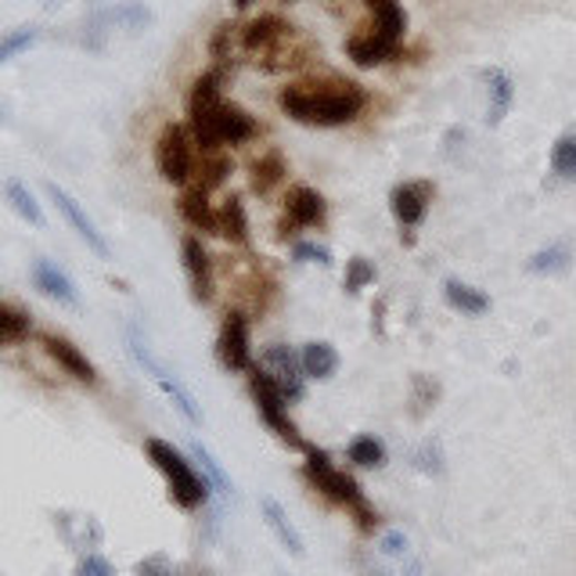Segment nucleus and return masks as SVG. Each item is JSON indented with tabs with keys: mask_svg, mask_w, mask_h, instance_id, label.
Wrapping results in <instances>:
<instances>
[{
	"mask_svg": "<svg viewBox=\"0 0 576 576\" xmlns=\"http://www.w3.org/2000/svg\"><path fill=\"white\" fill-rule=\"evenodd\" d=\"M278 105L285 115L307 126H342L368 105L357 83H328V86H285Z\"/></svg>",
	"mask_w": 576,
	"mask_h": 576,
	"instance_id": "f257e3e1",
	"label": "nucleus"
},
{
	"mask_svg": "<svg viewBox=\"0 0 576 576\" xmlns=\"http://www.w3.org/2000/svg\"><path fill=\"white\" fill-rule=\"evenodd\" d=\"M302 475H307V480L321 490L328 501H336V504H342L346 512H353L360 529H374L379 515L371 512V504L364 501V494H360L357 480H350V475L331 465L325 451H307V465H302Z\"/></svg>",
	"mask_w": 576,
	"mask_h": 576,
	"instance_id": "f03ea898",
	"label": "nucleus"
},
{
	"mask_svg": "<svg viewBox=\"0 0 576 576\" xmlns=\"http://www.w3.org/2000/svg\"><path fill=\"white\" fill-rule=\"evenodd\" d=\"M144 451H148V461L166 475V486H169V497L181 504V508H198V504H206L209 497V483L202 480V475L192 469V461H184V454L177 446H169L166 440H148L144 443Z\"/></svg>",
	"mask_w": 576,
	"mask_h": 576,
	"instance_id": "7ed1b4c3",
	"label": "nucleus"
},
{
	"mask_svg": "<svg viewBox=\"0 0 576 576\" xmlns=\"http://www.w3.org/2000/svg\"><path fill=\"white\" fill-rule=\"evenodd\" d=\"M126 346H130V353H134L137 364L155 379V385L163 389V393L173 400V408H177L192 425H198V422H202V411H198L195 393H192V389H187V385L177 379V374H173V371L163 364V360H158V357L152 353V346L144 342V336H141L137 328H126Z\"/></svg>",
	"mask_w": 576,
	"mask_h": 576,
	"instance_id": "20e7f679",
	"label": "nucleus"
},
{
	"mask_svg": "<svg viewBox=\"0 0 576 576\" xmlns=\"http://www.w3.org/2000/svg\"><path fill=\"white\" fill-rule=\"evenodd\" d=\"M249 393L256 400L259 418H264V425L274 432V436H278L281 443H288V446H296V451H307V443H302L299 429L292 425V418H288V411H285V393H281L278 382H274L267 371L256 368L249 374Z\"/></svg>",
	"mask_w": 576,
	"mask_h": 576,
	"instance_id": "39448f33",
	"label": "nucleus"
},
{
	"mask_svg": "<svg viewBox=\"0 0 576 576\" xmlns=\"http://www.w3.org/2000/svg\"><path fill=\"white\" fill-rule=\"evenodd\" d=\"M220 83H224V65H216L209 72H202L192 86V97H187V123H192V134L206 152H213V120L220 112L224 97H220Z\"/></svg>",
	"mask_w": 576,
	"mask_h": 576,
	"instance_id": "423d86ee",
	"label": "nucleus"
},
{
	"mask_svg": "<svg viewBox=\"0 0 576 576\" xmlns=\"http://www.w3.org/2000/svg\"><path fill=\"white\" fill-rule=\"evenodd\" d=\"M155 166L158 177L169 184H187V177L195 173V152H192V137L181 123H166L163 134L155 141Z\"/></svg>",
	"mask_w": 576,
	"mask_h": 576,
	"instance_id": "0eeeda50",
	"label": "nucleus"
},
{
	"mask_svg": "<svg viewBox=\"0 0 576 576\" xmlns=\"http://www.w3.org/2000/svg\"><path fill=\"white\" fill-rule=\"evenodd\" d=\"M216 357L227 371H249L253 368V350H249V317L241 310H230L216 336Z\"/></svg>",
	"mask_w": 576,
	"mask_h": 576,
	"instance_id": "6e6552de",
	"label": "nucleus"
},
{
	"mask_svg": "<svg viewBox=\"0 0 576 576\" xmlns=\"http://www.w3.org/2000/svg\"><path fill=\"white\" fill-rule=\"evenodd\" d=\"M264 368H267L270 379L278 382L285 400H302V393H307V389H302V374L307 371H302L299 353H292L288 346H270V350L264 353Z\"/></svg>",
	"mask_w": 576,
	"mask_h": 576,
	"instance_id": "1a4fd4ad",
	"label": "nucleus"
},
{
	"mask_svg": "<svg viewBox=\"0 0 576 576\" xmlns=\"http://www.w3.org/2000/svg\"><path fill=\"white\" fill-rule=\"evenodd\" d=\"M325 220V198L313 192V187H292L285 198V220L278 227V235L288 238L296 227H313Z\"/></svg>",
	"mask_w": 576,
	"mask_h": 576,
	"instance_id": "9d476101",
	"label": "nucleus"
},
{
	"mask_svg": "<svg viewBox=\"0 0 576 576\" xmlns=\"http://www.w3.org/2000/svg\"><path fill=\"white\" fill-rule=\"evenodd\" d=\"M48 195L54 198V206H58V213L65 216V220L72 224V230H76V235L91 245V249L97 253V256H109V241H105V235H101V230L94 227V220L91 216H86L83 209H80V202L72 198L65 187H58V184H48Z\"/></svg>",
	"mask_w": 576,
	"mask_h": 576,
	"instance_id": "9b49d317",
	"label": "nucleus"
},
{
	"mask_svg": "<svg viewBox=\"0 0 576 576\" xmlns=\"http://www.w3.org/2000/svg\"><path fill=\"white\" fill-rule=\"evenodd\" d=\"M181 256H184V274H187V285H192L195 302H209L213 299V259L206 253V245L198 238H184Z\"/></svg>",
	"mask_w": 576,
	"mask_h": 576,
	"instance_id": "f8f14e48",
	"label": "nucleus"
},
{
	"mask_svg": "<svg viewBox=\"0 0 576 576\" xmlns=\"http://www.w3.org/2000/svg\"><path fill=\"white\" fill-rule=\"evenodd\" d=\"M43 350L51 353V360H58V368H62L69 379H76L83 385H97V368L86 360L80 346H72L65 336H43Z\"/></svg>",
	"mask_w": 576,
	"mask_h": 576,
	"instance_id": "ddd939ff",
	"label": "nucleus"
},
{
	"mask_svg": "<svg viewBox=\"0 0 576 576\" xmlns=\"http://www.w3.org/2000/svg\"><path fill=\"white\" fill-rule=\"evenodd\" d=\"M432 202V184L429 181H408L393 187V195H389V206H393V216L403 224V227H414L422 224V216Z\"/></svg>",
	"mask_w": 576,
	"mask_h": 576,
	"instance_id": "4468645a",
	"label": "nucleus"
},
{
	"mask_svg": "<svg viewBox=\"0 0 576 576\" xmlns=\"http://www.w3.org/2000/svg\"><path fill=\"white\" fill-rule=\"evenodd\" d=\"M288 37H292V25H288L285 19H278V14H259V19H253L241 29V48L270 54L274 48H281Z\"/></svg>",
	"mask_w": 576,
	"mask_h": 576,
	"instance_id": "2eb2a0df",
	"label": "nucleus"
},
{
	"mask_svg": "<svg viewBox=\"0 0 576 576\" xmlns=\"http://www.w3.org/2000/svg\"><path fill=\"white\" fill-rule=\"evenodd\" d=\"M29 278H33V285L40 288L43 296L48 299H58V302H65V307H76L80 302V292H76V285H72L69 274L51 264V259H33V270H29Z\"/></svg>",
	"mask_w": 576,
	"mask_h": 576,
	"instance_id": "dca6fc26",
	"label": "nucleus"
},
{
	"mask_svg": "<svg viewBox=\"0 0 576 576\" xmlns=\"http://www.w3.org/2000/svg\"><path fill=\"white\" fill-rule=\"evenodd\" d=\"M256 134V120L245 109L238 105H220V112H216L213 120V144L220 148V144H245Z\"/></svg>",
	"mask_w": 576,
	"mask_h": 576,
	"instance_id": "f3484780",
	"label": "nucleus"
},
{
	"mask_svg": "<svg viewBox=\"0 0 576 576\" xmlns=\"http://www.w3.org/2000/svg\"><path fill=\"white\" fill-rule=\"evenodd\" d=\"M155 22V14L137 4V0H120V4H112V8H101L91 14V29H144V25H152Z\"/></svg>",
	"mask_w": 576,
	"mask_h": 576,
	"instance_id": "a211bd4d",
	"label": "nucleus"
},
{
	"mask_svg": "<svg viewBox=\"0 0 576 576\" xmlns=\"http://www.w3.org/2000/svg\"><path fill=\"white\" fill-rule=\"evenodd\" d=\"M397 51H400V43L389 40V37H382L379 29H371V33H360V37H353L350 43H346V54H350L360 69L382 65L385 58H393Z\"/></svg>",
	"mask_w": 576,
	"mask_h": 576,
	"instance_id": "6ab92c4d",
	"label": "nucleus"
},
{
	"mask_svg": "<svg viewBox=\"0 0 576 576\" xmlns=\"http://www.w3.org/2000/svg\"><path fill=\"white\" fill-rule=\"evenodd\" d=\"M259 512H264V523L270 526L274 537L281 541V547H288L292 555H307V547H302V537L299 529L292 526V518L285 515V508L274 497H259Z\"/></svg>",
	"mask_w": 576,
	"mask_h": 576,
	"instance_id": "aec40b11",
	"label": "nucleus"
},
{
	"mask_svg": "<svg viewBox=\"0 0 576 576\" xmlns=\"http://www.w3.org/2000/svg\"><path fill=\"white\" fill-rule=\"evenodd\" d=\"M209 192H202V187H192V192L181 195V216L187 224H192L195 230H206V235H216V227H220V213H213L209 206Z\"/></svg>",
	"mask_w": 576,
	"mask_h": 576,
	"instance_id": "412c9836",
	"label": "nucleus"
},
{
	"mask_svg": "<svg viewBox=\"0 0 576 576\" xmlns=\"http://www.w3.org/2000/svg\"><path fill=\"white\" fill-rule=\"evenodd\" d=\"M299 357H302V371H307L310 379H331V374L339 371V353L331 342H307Z\"/></svg>",
	"mask_w": 576,
	"mask_h": 576,
	"instance_id": "4be33fe9",
	"label": "nucleus"
},
{
	"mask_svg": "<svg viewBox=\"0 0 576 576\" xmlns=\"http://www.w3.org/2000/svg\"><path fill=\"white\" fill-rule=\"evenodd\" d=\"M216 235L227 238V241H235V245L249 241V216H245L241 198L230 195V198L224 202V209H220V227H216Z\"/></svg>",
	"mask_w": 576,
	"mask_h": 576,
	"instance_id": "5701e85b",
	"label": "nucleus"
},
{
	"mask_svg": "<svg viewBox=\"0 0 576 576\" xmlns=\"http://www.w3.org/2000/svg\"><path fill=\"white\" fill-rule=\"evenodd\" d=\"M285 158L278 152H267V155H259L256 163H253V192L256 195H270L274 187H278L285 181Z\"/></svg>",
	"mask_w": 576,
	"mask_h": 576,
	"instance_id": "b1692460",
	"label": "nucleus"
},
{
	"mask_svg": "<svg viewBox=\"0 0 576 576\" xmlns=\"http://www.w3.org/2000/svg\"><path fill=\"white\" fill-rule=\"evenodd\" d=\"M486 83H490V126H497L504 115H508V109H512V97H515V86H512V80H508V72H501V69H494V72H486Z\"/></svg>",
	"mask_w": 576,
	"mask_h": 576,
	"instance_id": "393cba45",
	"label": "nucleus"
},
{
	"mask_svg": "<svg viewBox=\"0 0 576 576\" xmlns=\"http://www.w3.org/2000/svg\"><path fill=\"white\" fill-rule=\"evenodd\" d=\"M443 296H446V302H451L454 310H461V313H486L490 310V299L480 292V288H472V285H465V281H443Z\"/></svg>",
	"mask_w": 576,
	"mask_h": 576,
	"instance_id": "a878e982",
	"label": "nucleus"
},
{
	"mask_svg": "<svg viewBox=\"0 0 576 576\" xmlns=\"http://www.w3.org/2000/svg\"><path fill=\"white\" fill-rule=\"evenodd\" d=\"M29 313H22L14 302H0V342L4 346H19L22 339H29Z\"/></svg>",
	"mask_w": 576,
	"mask_h": 576,
	"instance_id": "bb28decb",
	"label": "nucleus"
},
{
	"mask_svg": "<svg viewBox=\"0 0 576 576\" xmlns=\"http://www.w3.org/2000/svg\"><path fill=\"white\" fill-rule=\"evenodd\" d=\"M569 259H573L569 245L558 241V245H547V249H541V253H533L529 264H526V270H529V274H562V270L569 267Z\"/></svg>",
	"mask_w": 576,
	"mask_h": 576,
	"instance_id": "cd10ccee",
	"label": "nucleus"
},
{
	"mask_svg": "<svg viewBox=\"0 0 576 576\" xmlns=\"http://www.w3.org/2000/svg\"><path fill=\"white\" fill-rule=\"evenodd\" d=\"M8 202L14 206V213L22 216V220H29L33 227H43V213H40L37 198L29 195V187L22 181H8Z\"/></svg>",
	"mask_w": 576,
	"mask_h": 576,
	"instance_id": "c85d7f7f",
	"label": "nucleus"
},
{
	"mask_svg": "<svg viewBox=\"0 0 576 576\" xmlns=\"http://www.w3.org/2000/svg\"><path fill=\"white\" fill-rule=\"evenodd\" d=\"M350 461L360 469H379L385 465V443L374 436H357L350 443Z\"/></svg>",
	"mask_w": 576,
	"mask_h": 576,
	"instance_id": "c756f323",
	"label": "nucleus"
},
{
	"mask_svg": "<svg viewBox=\"0 0 576 576\" xmlns=\"http://www.w3.org/2000/svg\"><path fill=\"white\" fill-rule=\"evenodd\" d=\"M192 457L202 465V472H206V480L220 490V494H235V486H230V480H227V472L220 469V461H216L206 446H202L198 440H192Z\"/></svg>",
	"mask_w": 576,
	"mask_h": 576,
	"instance_id": "7c9ffc66",
	"label": "nucleus"
},
{
	"mask_svg": "<svg viewBox=\"0 0 576 576\" xmlns=\"http://www.w3.org/2000/svg\"><path fill=\"white\" fill-rule=\"evenodd\" d=\"M552 169L558 177L576 181V137H562L552 148Z\"/></svg>",
	"mask_w": 576,
	"mask_h": 576,
	"instance_id": "2f4dec72",
	"label": "nucleus"
},
{
	"mask_svg": "<svg viewBox=\"0 0 576 576\" xmlns=\"http://www.w3.org/2000/svg\"><path fill=\"white\" fill-rule=\"evenodd\" d=\"M37 37H40V29H14V33H8L4 40H0V62H11L14 54L19 51H25V48H33L37 43Z\"/></svg>",
	"mask_w": 576,
	"mask_h": 576,
	"instance_id": "473e14b6",
	"label": "nucleus"
},
{
	"mask_svg": "<svg viewBox=\"0 0 576 576\" xmlns=\"http://www.w3.org/2000/svg\"><path fill=\"white\" fill-rule=\"evenodd\" d=\"M368 281H374V267L364 256H353L350 267H346V292H360Z\"/></svg>",
	"mask_w": 576,
	"mask_h": 576,
	"instance_id": "72a5a7b5",
	"label": "nucleus"
},
{
	"mask_svg": "<svg viewBox=\"0 0 576 576\" xmlns=\"http://www.w3.org/2000/svg\"><path fill=\"white\" fill-rule=\"evenodd\" d=\"M230 37H235V25H230V22H220V25L213 29L209 54L216 58V65H227L230 62Z\"/></svg>",
	"mask_w": 576,
	"mask_h": 576,
	"instance_id": "f704fd0d",
	"label": "nucleus"
},
{
	"mask_svg": "<svg viewBox=\"0 0 576 576\" xmlns=\"http://www.w3.org/2000/svg\"><path fill=\"white\" fill-rule=\"evenodd\" d=\"M227 173H230V163H227V158H209V163H202V169H198V184H195V187H202V192H213L216 184H224Z\"/></svg>",
	"mask_w": 576,
	"mask_h": 576,
	"instance_id": "c9c22d12",
	"label": "nucleus"
},
{
	"mask_svg": "<svg viewBox=\"0 0 576 576\" xmlns=\"http://www.w3.org/2000/svg\"><path fill=\"white\" fill-rule=\"evenodd\" d=\"M296 259H302V264H321V267H328V264H331V253L325 249V245L299 241V245H296Z\"/></svg>",
	"mask_w": 576,
	"mask_h": 576,
	"instance_id": "e433bc0d",
	"label": "nucleus"
},
{
	"mask_svg": "<svg viewBox=\"0 0 576 576\" xmlns=\"http://www.w3.org/2000/svg\"><path fill=\"white\" fill-rule=\"evenodd\" d=\"M76 576H115V569H112V562H109V558H101V555H86V558L80 562Z\"/></svg>",
	"mask_w": 576,
	"mask_h": 576,
	"instance_id": "4c0bfd02",
	"label": "nucleus"
},
{
	"mask_svg": "<svg viewBox=\"0 0 576 576\" xmlns=\"http://www.w3.org/2000/svg\"><path fill=\"white\" fill-rule=\"evenodd\" d=\"M137 576H177V569H173L163 555H155V558L137 562Z\"/></svg>",
	"mask_w": 576,
	"mask_h": 576,
	"instance_id": "58836bf2",
	"label": "nucleus"
},
{
	"mask_svg": "<svg viewBox=\"0 0 576 576\" xmlns=\"http://www.w3.org/2000/svg\"><path fill=\"white\" fill-rule=\"evenodd\" d=\"M382 552L385 555H393V558H408V537H403V533H385L382 537Z\"/></svg>",
	"mask_w": 576,
	"mask_h": 576,
	"instance_id": "ea45409f",
	"label": "nucleus"
},
{
	"mask_svg": "<svg viewBox=\"0 0 576 576\" xmlns=\"http://www.w3.org/2000/svg\"><path fill=\"white\" fill-rule=\"evenodd\" d=\"M249 4H253V0H235V8H238V11H241V8H249Z\"/></svg>",
	"mask_w": 576,
	"mask_h": 576,
	"instance_id": "a19ab883",
	"label": "nucleus"
},
{
	"mask_svg": "<svg viewBox=\"0 0 576 576\" xmlns=\"http://www.w3.org/2000/svg\"><path fill=\"white\" fill-rule=\"evenodd\" d=\"M195 576H213L209 569H195Z\"/></svg>",
	"mask_w": 576,
	"mask_h": 576,
	"instance_id": "79ce46f5",
	"label": "nucleus"
},
{
	"mask_svg": "<svg viewBox=\"0 0 576 576\" xmlns=\"http://www.w3.org/2000/svg\"><path fill=\"white\" fill-rule=\"evenodd\" d=\"M43 4H48V8H54V4H62V0H43Z\"/></svg>",
	"mask_w": 576,
	"mask_h": 576,
	"instance_id": "37998d69",
	"label": "nucleus"
},
{
	"mask_svg": "<svg viewBox=\"0 0 576 576\" xmlns=\"http://www.w3.org/2000/svg\"><path fill=\"white\" fill-rule=\"evenodd\" d=\"M374 4H379V0H368V8H374Z\"/></svg>",
	"mask_w": 576,
	"mask_h": 576,
	"instance_id": "c03bdc74",
	"label": "nucleus"
},
{
	"mask_svg": "<svg viewBox=\"0 0 576 576\" xmlns=\"http://www.w3.org/2000/svg\"><path fill=\"white\" fill-rule=\"evenodd\" d=\"M274 576H288V573H274Z\"/></svg>",
	"mask_w": 576,
	"mask_h": 576,
	"instance_id": "a18cd8bd",
	"label": "nucleus"
}]
</instances>
